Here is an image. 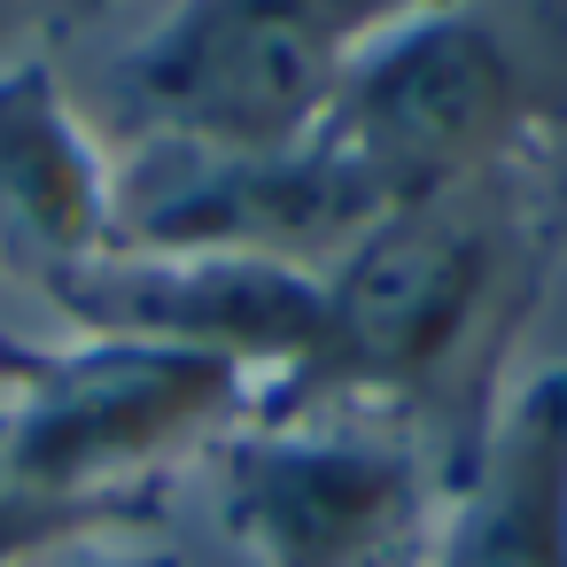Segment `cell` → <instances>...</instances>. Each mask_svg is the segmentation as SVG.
<instances>
[{"label":"cell","instance_id":"cell-5","mask_svg":"<svg viewBox=\"0 0 567 567\" xmlns=\"http://www.w3.org/2000/svg\"><path fill=\"white\" fill-rule=\"evenodd\" d=\"M210 513L249 567H420L443 474L342 412H257L210 458Z\"/></svg>","mask_w":567,"mask_h":567},{"label":"cell","instance_id":"cell-12","mask_svg":"<svg viewBox=\"0 0 567 567\" xmlns=\"http://www.w3.org/2000/svg\"><path fill=\"white\" fill-rule=\"evenodd\" d=\"M40 567H187V559L172 551L164 520H133V528L79 536V544H63V551H55V559H40Z\"/></svg>","mask_w":567,"mask_h":567},{"label":"cell","instance_id":"cell-3","mask_svg":"<svg viewBox=\"0 0 567 567\" xmlns=\"http://www.w3.org/2000/svg\"><path fill=\"white\" fill-rule=\"evenodd\" d=\"M381 203L520 172L567 133V0H427L319 125Z\"/></svg>","mask_w":567,"mask_h":567},{"label":"cell","instance_id":"cell-1","mask_svg":"<svg viewBox=\"0 0 567 567\" xmlns=\"http://www.w3.org/2000/svg\"><path fill=\"white\" fill-rule=\"evenodd\" d=\"M544 272L551 241L520 172L396 203L334 272H319V350L257 412L396 427L451 482L513 396V350L536 319Z\"/></svg>","mask_w":567,"mask_h":567},{"label":"cell","instance_id":"cell-13","mask_svg":"<svg viewBox=\"0 0 567 567\" xmlns=\"http://www.w3.org/2000/svg\"><path fill=\"white\" fill-rule=\"evenodd\" d=\"M520 179H528V203H536V226H544L551 257H567V133H551L520 164Z\"/></svg>","mask_w":567,"mask_h":567},{"label":"cell","instance_id":"cell-9","mask_svg":"<svg viewBox=\"0 0 567 567\" xmlns=\"http://www.w3.org/2000/svg\"><path fill=\"white\" fill-rule=\"evenodd\" d=\"M420 567H567V365L528 373L443 482Z\"/></svg>","mask_w":567,"mask_h":567},{"label":"cell","instance_id":"cell-4","mask_svg":"<svg viewBox=\"0 0 567 567\" xmlns=\"http://www.w3.org/2000/svg\"><path fill=\"white\" fill-rule=\"evenodd\" d=\"M265 381L210 350L125 334L0 342V466L79 513H164V489L249 427Z\"/></svg>","mask_w":567,"mask_h":567},{"label":"cell","instance_id":"cell-11","mask_svg":"<svg viewBox=\"0 0 567 567\" xmlns=\"http://www.w3.org/2000/svg\"><path fill=\"white\" fill-rule=\"evenodd\" d=\"M133 520H164V513H133ZM125 513H79V505H55L40 489H24L9 466H0V567H40L55 559L63 544L79 536H102V528H133Z\"/></svg>","mask_w":567,"mask_h":567},{"label":"cell","instance_id":"cell-2","mask_svg":"<svg viewBox=\"0 0 567 567\" xmlns=\"http://www.w3.org/2000/svg\"><path fill=\"white\" fill-rule=\"evenodd\" d=\"M427 0H164L71 63V94L110 156H280L303 148L358 63Z\"/></svg>","mask_w":567,"mask_h":567},{"label":"cell","instance_id":"cell-14","mask_svg":"<svg viewBox=\"0 0 567 567\" xmlns=\"http://www.w3.org/2000/svg\"><path fill=\"white\" fill-rule=\"evenodd\" d=\"M9 334H24V327H9V311H0V342H9Z\"/></svg>","mask_w":567,"mask_h":567},{"label":"cell","instance_id":"cell-10","mask_svg":"<svg viewBox=\"0 0 567 567\" xmlns=\"http://www.w3.org/2000/svg\"><path fill=\"white\" fill-rule=\"evenodd\" d=\"M133 9V0H0V71L9 63H86L94 40Z\"/></svg>","mask_w":567,"mask_h":567},{"label":"cell","instance_id":"cell-8","mask_svg":"<svg viewBox=\"0 0 567 567\" xmlns=\"http://www.w3.org/2000/svg\"><path fill=\"white\" fill-rule=\"evenodd\" d=\"M117 249V156L55 63L0 71V311L48 296Z\"/></svg>","mask_w":567,"mask_h":567},{"label":"cell","instance_id":"cell-7","mask_svg":"<svg viewBox=\"0 0 567 567\" xmlns=\"http://www.w3.org/2000/svg\"><path fill=\"white\" fill-rule=\"evenodd\" d=\"M40 334H125L234 358L280 396L319 350V280L257 257H172V249H110L102 265L71 272Z\"/></svg>","mask_w":567,"mask_h":567},{"label":"cell","instance_id":"cell-6","mask_svg":"<svg viewBox=\"0 0 567 567\" xmlns=\"http://www.w3.org/2000/svg\"><path fill=\"white\" fill-rule=\"evenodd\" d=\"M381 218H389L381 187L327 133L280 156H125L117 164V249L257 257L319 280Z\"/></svg>","mask_w":567,"mask_h":567}]
</instances>
